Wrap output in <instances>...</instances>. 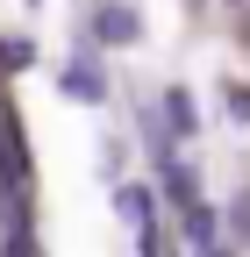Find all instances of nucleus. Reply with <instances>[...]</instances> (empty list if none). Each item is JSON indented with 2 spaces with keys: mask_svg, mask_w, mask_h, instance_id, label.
<instances>
[{
  "mask_svg": "<svg viewBox=\"0 0 250 257\" xmlns=\"http://www.w3.org/2000/svg\"><path fill=\"white\" fill-rule=\"evenodd\" d=\"M93 36H100V43H136V36H143V15L129 8V0H100V15H93Z\"/></svg>",
  "mask_w": 250,
  "mask_h": 257,
  "instance_id": "obj_1",
  "label": "nucleus"
},
{
  "mask_svg": "<svg viewBox=\"0 0 250 257\" xmlns=\"http://www.w3.org/2000/svg\"><path fill=\"white\" fill-rule=\"evenodd\" d=\"M165 128H172V136H193V128H200V107H193V93H186V86L165 93Z\"/></svg>",
  "mask_w": 250,
  "mask_h": 257,
  "instance_id": "obj_2",
  "label": "nucleus"
},
{
  "mask_svg": "<svg viewBox=\"0 0 250 257\" xmlns=\"http://www.w3.org/2000/svg\"><path fill=\"white\" fill-rule=\"evenodd\" d=\"M65 93H79V100H93V107H100V100H107V79L79 57V64H65Z\"/></svg>",
  "mask_w": 250,
  "mask_h": 257,
  "instance_id": "obj_3",
  "label": "nucleus"
},
{
  "mask_svg": "<svg viewBox=\"0 0 250 257\" xmlns=\"http://www.w3.org/2000/svg\"><path fill=\"white\" fill-rule=\"evenodd\" d=\"M114 207L136 221V236H143V229H158V221H150V193H143V186H114Z\"/></svg>",
  "mask_w": 250,
  "mask_h": 257,
  "instance_id": "obj_4",
  "label": "nucleus"
},
{
  "mask_svg": "<svg viewBox=\"0 0 250 257\" xmlns=\"http://www.w3.org/2000/svg\"><path fill=\"white\" fill-rule=\"evenodd\" d=\"M214 221H222V214L193 200V207H186V243H193V250H207V243H214Z\"/></svg>",
  "mask_w": 250,
  "mask_h": 257,
  "instance_id": "obj_5",
  "label": "nucleus"
},
{
  "mask_svg": "<svg viewBox=\"0 0 250 257\" xmlns=\"http://www.w3.org/2000/svg\"><path fill=\"white\" fill-rule=\"evenodd\" d=\"M0 64H8V72H29V64H36V50H29L22 36H8V43H0Z\"/></svg>",
  "mask_w": 250,
  "mask_h": 257,
  "instance_id": "obj_6",
  "label": "nucleus"
},
{
  "mask_svg": "<svg viewBox=\"0 0 250 257\" xmlns=\"http://www.w3.org/2000/svg\"><path fill=\"white\" fill-rule=\"evenodd\" d=\"M229 114H236V121H250V86H229Z\"/></svg>",
  "mask_w": 250,
  "mask_h": 257,
  "instance_id": "obj_7",
  "label": "nucleus"
},
{
  "mask_svg": "<svg viewBox=\"0 0 250 257\" xmlns=\"http://www.w3.org/2000/svg\"><path fill=\"white\" fill-rule=\"evenodd\" d=\"M229 221H236V236H250V193H243L236 207H229Z\"/></svg>",
  "mask_w": 250,
  "mask_h": 257,
  "instance_id": "obj_8",
  "label": "nucleus"
},
{
  "mask_svg": "<svg viewBox=\"0 0 250 257\" xmlns=\"http://www.w3.org/2000/svg\"><path fill=\"white\" fill-rule=\"evenodd\" d=\"M200 257H222V250H200Z\"/></svg>",
  "mask_w": 250,
  "mask_h": 257,
  "instance_id": "obj_9",
  "label": "nucleus"
}]
</instances>
